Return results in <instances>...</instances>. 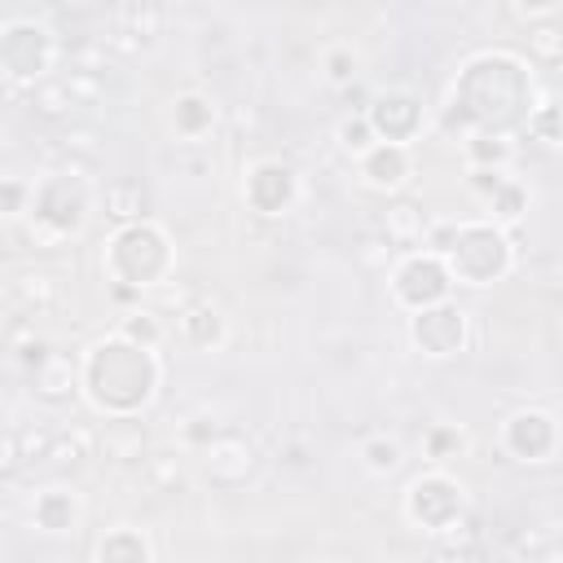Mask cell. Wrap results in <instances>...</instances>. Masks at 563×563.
<instances>
[{
	"mask_svg": "<svg viewBox=\"0 0 563 563\" xmlns=\"http://www.w3.org/2000/svg\"><path fill=\"white\" fill-rule=\"evenodd\" d=\"M31 211V180L0 176V220H26Z\"/></svg>",
	"mask_w": 563,
	"mask_h": 563,
	"instance_id": "obj_35",
	"label": "cell"
},
{
	"mask_svg": "<svg viewBox=\"0 0 563 563\" xmlns=\"http://www.w3.org/2000/svg\"><path fill=\"white\" fill-rule=\"evenodd\" d=\"M374 141H387V145H409L422 136L427 128V106L418 92H405V88H387L378 97H369V106L361 110Z\"/></svg>",
	"mask_w": 563,
	"mask_h": 563,
	"instance_id": "obj_11",
	"label": "cell"
},
{
	"mask_svg": "<svg viewBox=\"0 0 563 563\" xmlns=\"http://www.w3.org/2000/svg\"><path fill=\"white\" fill-rule=\"evenodd\" d=\"M427 211L418 207V202H409V198H396V202H387V211H383V220H378V233H383V242L391 246V251H418L422 246V238H427Z\"/></svg>",
	"mask_w": 563,
	"mask_h": 563,
	"instance_id": "obj_19",
	"label": "cell"
},
{
	"mask_svg": "<svg viewBox=\"0 0 563 563\" xmlns=\"http://www.w3.org/2000/svg\"><path fill=\"white\" fill-rule=\"evenodd\" d=\"M92 563H154V541L136 523H110L92 545Z\"/></svg>",
	"mask_w": 563,
	"mask_h": 563,
	"instance_id": "obj_18",
	"label": "cell"
},
{
	"mask_svg": "<svg viewBox=\"0 0 563 563\" xmlns=\"http://www.w3.org/2000/svg\"><path fill=\"white\" fill-rule=\"evenodd\" d=\"M163 387V361L119 334H101L79 356V396L101 418H136Z\"/></svg>",
	"mask_w": 563,
	"mask_h": 563,
	"instance_id": "obj_1",
	"label": "cell"
},
{
	"mask_svg": "<svg viewBox=\"0 0 563 563\" xmlns=\"http://www.w3.org/2000/svg\"><path fill=\"white\" fill-rule=\"evenodd\" d=\"M220 431H224V427H216L211 418H189V422H185V444L202 453V449H207V444H211Z\"/></svg>",
	"mask_w": 563,
	"mask_h": 563,
	"instance_id": "obj_44",
	"label": "cell"
},
{
	"mask_svg": "<svg viewBox=\"0 0 563 563\" xmlns=\"http://www.w3.org/2000/svg\"><path fill=\"white\" fill-rule=\"evenodd\" d=\"M145 202H150V198H145L141 180H128V176H119V180H110V185L101 189V207H106V216L114 220V229L145 220Z\"/></svg>",
	"mask_w": 563,
	"mask_h": 563,
	"instance_id": "obj_23",
	"label": "cell"
},
{
	"mask_svg": "<svg viewBox=\"0 0 563 563\" xmlns=\"http://www.w3.org/2000/svg\"><path fill=\"white\" fill-rule=\"evenodd\" d=\"M545 545H559L554 523H541V532H519V537H515V550H519V554H528V563H532Z\"/></svg>",
	"mask_w": 563,
	"mask_h": 563,
	"instance_id": "obj_41",
	"label": "cell"
},
{
	"mask_svg": "<svg viewBox=\"0 0 563 563\" xmlns=\"http://www.w3.org/2000/svg\"><path fill=\"white\" fill-rule=\"evenodd\" d=\"M13 347H18V361H22L26 369H35V365H44V361L53 356L48 339H40V334L31 330V321H22V325H18V334H13Z\"/></svg>",
	"mask_w": 563,
	"mask_h": 563,
	"instance_id": "obj_38",
	"label": "cell"
},
{
	"mask_svg": "<svg viewBox=\"0 0 563 563\" xmlns=\"http://www.w3.org/2000/svg\"><path fill=\"white\" fill-rule=\"evenodd\" d=\"M466 449H471V435H466V427H457V422H431V427L422 431V453H427L431 466H444V462L462 457Z\"/></svg>",
	"mask_w": 563,
	"mask_h": 563,
	"instance_id": "obj_29",
	"label": "cell"
},
{
	"mask_svg": "<svg viewBox=\"0 0 563 563\" xmlns=\"http://www.w3.org/2000/svg\"><path fill=\"white\" fill-rule=\"evenodd\" d=\"M387 290H391V303L413 317L422 308H435L444 299H453V277L444 268V260L435 251H405L391 260V273H387Z\"/></svg>",
	"mask_w": 563,
	"mask_h": 563,
	"instance_id": "obj_7",
	"label": "cell"
},
{
	"mask_svg": "<svg viewBox=\"0 0 563 563\" xmlns=\"http://www.w3.org/2000/svg\"><path fill=\"white\" fill-rule=\"evenodd\" d=\"M413 172H418V163H413V150H409V145H387V141H378V145H369V150L356 158V176H361V185L374 189V194H405L409 180H413Z\"/></svg>",
	"mask_w": 563,
	"mask_h": 563,
	"instance_id": "obj_12",
	"label": "cell"
},
{
	"mask_svg": "<svg viewBox=\"0 0 563 563\" xmlns=\"http://www.w3.org/2000/svg\"><path fill=\"white\" fill-rule=\"evenodd\" d=\"M167 123H172V136L185 141V145H202L216 123H220V106L211 92L202 88H180L172 101H167Z\"/></svg>",
	"mask_w": 563,
	"mask_h": 563,
	"instance_id": "obj_15",
	"label": "cell"
},
{
	"mask_svg": "<svg viewBox=\"0 0 563 563\" xmlns=\"http://www.w3.org/2000/svg\"><path fill=\"white\" fill-rule=\"evenodd\" d=\"M462 154H466V167L510 172V163H515V136H497V132L466 136V141H462Z\"/></svg>",
	"mask_w": 563,
	"mask_h": 563,
	"instance_id": "obj_27",
	"label": "cell"
},
{
	"mask_svg": "<svg viewBox=\"0 0 563 563\" xmlns=\"http://www.w3.org/2000/svg\"><path fill=\"white\" fill-rule=\"evenodd\" d=\"M519 132H523L528 141L545 145V150H559V106H554L550 97H541V101L528 110V119H523Z\"/></svg>",
	"mask_w": 563,
	"mask_h": 563,
	"instance_id": "obj_31",
	"label": "cell"
},
{
	"mask_svg": "<svg viewBox=\"0 0 563 563\" xmlns=\"http://www.w3.org/2000/svg\"><path fill=\"white\" fill-rule=\"evenodd\" d=\"M97 453V427H84V422H70V427H57L48 435V457L53 466H79Z\"/></svg>",
	"mask_w": 563,
	"mask_h": 563,
	"instance_id": "obj_22",
	"label": "cell"
},
{
	"mask_svg": "<svg viewBox=\"0 0 563 563\" xmlns=\"http://www.w3.org/2000/svg\"><path fill=\"white\" fill-rule=\"evenodd\" d=\"M163 22H167V9H163V4L128 0V4H119V9L110 13V35H106V44L119 48V53H141V48H150V44L158 40Z\"/></svg>",
	"mask_w": 563,
	"mask_h": 563,
	"instance_id": "obj_13",
	"label": "cell"
},
{
	"mask_svg": "<svg viewBox=\"0 0 563 563\" xmlns=\"http://www.w3.org/2000/svg\"><path fill=\"white\" fill-rule=\"evenodd\" d=\"M176 334L194 352H216L229 339V317H224V308L216 299H194V303H185L176 312Z\"/></svg>",
	"mask_w": 563,
	"mask_h": 563,
	"instance_id": "obj_16",
	"label": "cell"
},
{
	"mask_svg": "<svg viewBox=\"0 0 563 563\" xmlns=\"http://www.w3.org/2000/svg\"><path fill=\"white\" fill-rule=\"evenodd\" d=\"M0 563H4V550H0Z\"/></svg>",
	"mask_w": 563,
	"mask_h": 563,
	"instance_id": "obj_47",
	"label": "cell"
},
{
	"mask_svg": "<svg viewBox=\"0 0 563 563\" xmlns=\"http://www.w3.org/2000/svg\"><path fill=\"white\" fill-rule=\"evenodd\" d=\"M145 449H150V435L136 418H106V427H97V453L106 462L132 466L145 457Z\"/></svg>",
	"mask_w": 563,
	"mask_h": 563,
	"instance_id": "obj_20",
	"label": "cell"
},
{
	"mask_svg": "<svg viewBox=\"0 0 563 563\" xmlns=\"http://www.w3.org/2000/svg\"><path fill=\"white\" fill-rule=\"evenodd\" d=\"M334 145L347 154V158H361L369 145H378L374 141V132H369V123H365V114L361 110H352V114H343L339 123H334Z\"/></svg>",
	"mask_w": 563,
	"mask_h": 563,
	"instance_id": "obj_33",
	"label": "cell"
},
{
	"mask_svg": "<svg viewBox=\"0 0 563 563\" xmlns=\"http://www.w3.org/2000/svg\"><path fill=\"white\" fill-rule=\"evenodd\" d=\"M79 519H84V497H79L75 488H66V484H48V488H40L35 501H31V523H35L40 532H48V537L75 532Z\"/></svg>",
	"mask_w": 563,
	"mask_h": 563,
	"instance_id": "obj_17",
	"label": "cell"
},
{
	"mask_svg": "<svg viewBox=\"0 0 563 563\" xmlns=\"http://www.w3.org/2000/svg\"><path fill=\"white\" fill-rule=\"evenodd\" d=\"M475 541H479V523H475L471 510H466L457 523H449V528L440 532V550H444V554H471Z\"/></svg>",
	"mask_w": 563,
	"mask_h": 563,
	"instance_id": "obj_36",
	"label": "cell"
},
{
	"mask_svg": "<svg viewBox=\"0 0 563 563\" xmlns=\"http://www.w3.org/2000/svg\"><path fill=\"white\" fill-rule=\"evenodd\" d=\"M400 510L413 528L440 537L449 523H457L466 515V484L457 475H449L444 466H427L422 475L409 479V488L400 497Z\"/></svg>",
	"mask_w": 563,
	"mask_h": 563,
	"instance_id": "obj_6",
	"label": "cell"
},
{
	"mask_svg": "<svg viewBox=\"0 0 563 563\" xmlns=\"http://www.w3.org/2000/svg\"><path fill=\"white\" fill-rule=\"evenodd\" d=\"M62 150H66L70 158H84V167H92V163L101 158L97 132H88V128H70V132H66V141H62Z\"/></svg>",
	"mask_w": 563,
	"mask_h": 563,
	"instance_id": "obj_39",
	"label": "cell"
},
{
	"mask_svg": "<svg viewBox=\"0 0 563 563\" xmlns=\"http://www.w3.org/2000/svg\"><path fill=\"white\" fill-rule=\"evenodd\" d=\"M31 383H35V396L44 405H62L79 391V356H66V352H53L44 365L31 369Z\"/></svg>",
	"mask_w": 563,
	"mask_h": 563,
	"instance_id": "obj_21",
	"label": "cell"
},
{
	"mask_svg": "<svg viewBox=\"0 0 563 563\" xmlns=\"http://www.w3.org/2000/svg\"><path fill=\"white\" fill-rule=\"evenodd\" d=\"M484 207H488V216H484V220H493L497 229L515 233V229H519V220H523V211H528V185H523L519 176H506V180L493 189V198H488Z\"/></svg>",
	"mask_w": 563,
	"mask_h": 563,
	"instance_id": "obj_26",
	"label": "cell"
},
{
	"mask_svg": "<svg viewBox=\"0 0 563 563\" xmlns=\"http://www.w3.org/2000/svg\"><path fill=\"white\" fill-rule=\"evenodd\" d=\"M506 13H510V18H519V22H528V26H537V22H559V13H563V0H541V4H510Z\"/></svg>",
	"mask_w": 563,
	"mask_h": 563,
	"instance_id": "obj_40",
	"label": "cell"
},
{
	"mask_svg": "<svg viewBox=\"0 0 563 563\" xmlns=\"http://www.w3.org/2000/svg\"><path fill=\"white\" fill-rule=\"evenodd\" d=\"M532 563H563V550H559V545H545V550H541Z\"/></svg>",
	"mask_w": 563,
	"mask_h": 563,
	"instance_id": "obj_46",
	"label": "cell"
},
{
	"mask_svg": "<svg viewBox=\"0 0 563 563\" xmlns=\"http://www.w3.org/2000/svg\"><path fill=\"white\" fill-rule=\"evenodd\" d=\"M57 62V35L40 18H13L0 26V75L18 88H35L53 75Z\"/></svg>",
	"mask_w": 563,
	"mask_h": 563,
	"instance_id": "obj_5",
	"label": "cell"
},
{
	"mask_svg": "<svg viewBox=\"0 0 563 563\" xmlns=\"http://www.w3.org/2000/svg\"><path fill=\"white\" fill-rule=\"evenodd\" d=\"M440 260H444L453 286L484 290V286H493V282H501V277L515 273L519 242H515V233L497 229L484 216H475V220H449V238L440 246Z\"/></svg>",
	"mask_w": 563,
	"mask_h": 563,
	"instance_id": "obj_4",
	"label": "cell"
},
{
	"mask_svg": "<svg viewBox=\"0 0 563 563\" xmlns=\"http://www.w3.org/2000/svg\"><path fill=\"white\" fill-rule=\"evenodd\" d=\"M9 299L18 303V312L31 321V317H44L53 303H57V286L48 273H18L9 282Z\"/></svg>",
	"mask_w": 563,
	"mask_h": 563,
	"instance_id": "obj_24",
	"label": "cell"
},
{
	"mask_svg": "<svg viewBox=\"0 0 563 563\" xmlns=\"http://www.w3.org/2000/svg\"><path fill=\"white\" fill-rule=\"evenodd\" d=\"M13 466H18V435L9 427H0V479L13 475Z\"/></svg>",
	"mask_w": 563,
	"mask_h": 563,
	"instance_id": "obj_45",
	"label": "cell"
},
{
	"mask_svg": "<svg viewBox=\"0 0 563 563\" xmlns=\"http://www.w3.org/2000/svg\"><path fill=\"white\" fill-rule=\"evenodd\" d=\"M150 479H154V488L158 493H176V488H185V462L176 457V453H163V457H150Z\"/></svg>",
	"mask_w": 563,
	"mask_h": 563,
	"instance_id": "obj_37",
	"label": "cell"
},
{
	"mask_svg": "<svg viewBox=\"0 0 563 563\" xmlns=\"http://www.w3.org/2000/svg\"><path fill=\"white\" fill-rule=\"evenodd\" d=\"M361 462H365L369 475H391V471H400L405 449H400V440H391V435H369V440L361 444Z\"/></svg>",
	"mask_w": 563,
	"mask_h": 563,
	"instance_id": "obj_32",
	"label": "cell"
},
{
	"mask_svg": "<svg viewBox=\"0 0 563 563\" xmlns=\"http://www.w3.org/2000/svg\"><path fill=\"white\" fill-rule=\"evenodd\" d=\"M242 202L264 220L290 216L299 202V172L282 158H255L242 172Z\"/></svg>",
	"mask_w": 563,
	"mask_h": 563,
	"instance_id": "obj_10",
	"label": "cell"
},
{
	"mask_svg": "<svg viewBox=\"0 0 563 563\" xmlns=\"http://www.w3.org/2000/svg\"><path fill=\"white\" fill-rule=\"evenodd\" d=\"M26 101H31V110L44 114V119H70V114L79 110L75 97H70V88H66V75H62V70H53V75L40 79L35 88H26Z\"/></svg>",
	"mask_w": 563,
	"mask_h": 563,
	"instance_id": "obj_28",
	"label": "cell"
},
{
	"mask_svg": "<svg viewBox=\"0 0 563 563\" xmlns=\"http://www.w3.org/2000/svg\"><path fill=\"white\" fill-rule=\"evenodd\" d=\"M497 449L519 466L554 462V453H559V418H554V409L523 405V409L506 413L501 427H497Z\"/></svg>",
	"mask_w": 563,
	"mask_h": 563,
	"instance_id": "obj_8",
	"label": "cell"
},
{
	"mask_svg": "<svg viewBox=\"0 0 563 563\" xmlns=\"http://www.w3.org/2000/svg\"><path fill=\"white\" fill-rule=\"evenodd\" d=\"M101 273L119 299H141L145 290L167 286L176 277L172 233L150 216L136 224H119L101 246Z\"/></svg>",
	"mask_w": 563,
	"mask_h": 563,
	"instance_id": "obj_2",
	"label": "cell"
},
{
	"mask_svg": "<svg viewBox=\"0 0 563 563\" xmlns=\"http://www.w3.org/2000/svg\"><path fill=\"white\" fill-rule=\"evenodd\" d=\"M405 334H409L413 352H422L431 361H449V356H462L471 347V312L457 308L453 299H444L435 308L405 317Z\"/></svg>",
	"mask_w": 563,
	"mask_h": 563,
	"instance_id": "obj_9",
	"label": "cell"
},
{
	"mask_svg": "<svg viewBox=\"0 0 563 563\" xmlns=\"http://www.w3.org/2000/svg\"><path fill=\"white\" fill-rule=\"evenodd\" d=\"M510 172H484V167H466V189L479 198V202H488L493 198V189L506 180Z\"/></svg>",
	"mask_w": 563,
	"mask_h": 563,
	"instance_id": "obj_42",
	"label": "cell"
},
{
	"mask_svg": "<svg viewBox=\"0 0 563 563\" xmlns=\"http://www.w3.org/2000/svg\"><path fill=\"white\" fill-rule=\"evenodd\" d=\"M114 334H119V339H128V343H136V347L158 352V347H163V339H167V325H163V312H158V308L136 303V308H128V312L119 317Z\"/></svg>",
	"mask_w": 563,
	"mask_h": 563,
	"instance_id": "obj_25",
	"label": "cell"
},
{
	"mask_svg": "<svg viewBox=\"0 0 563 563\" xmlns=\"http://www.w3.org/2000/svg\"><path fill=\"white\" fill-rule=\"evenodd\" d=\"M198 457H202V475L211 484H220V488H238L255 471V462H260L255 444L246 435H238V431H220Z\"/></svg>",
	"mask_w": 563,
	"mask_h": 563,
	"instance_id": "obj_14",
	"label": "cell"
},
{
	"mask_svg": "<svg viewBox=\"0 0 563 563\" xmlns=\"http://www.w3.org/2000/svg\"><path fill=\"white\" fill-rule=\"evenodd\" d=\"M321 75H325L330 88H352L356 75H361L356 48H352V44H330V48L321 53Z\"/></svg>",
	"mask_w": 563,
	"mask_h": 563,
	"instance_id": "obj_30",
	"label": "cell"
},
{
	"mask_svg": "<svg viewBox=\"0 0 563 563\" xmlns=\"http://www.w3.org/2000/svg\"><path fill=\"white\" fill-rule=\"evenodd\" d=\"M48 435L53 431H22L18 435V462H44L48 457Z\"/></svg>",
	"mask_w": 563,
	"mask_h": 563,
	"instance_id": "obj_43",
	"label": "cell"
},
{
	"mask_svg": "<svg viewBox=\"0 0 563 563\" xmlns=\"http://www.w3.org/2000/svg\"><path fill=\"white\" fill-rule=\"evenodd\" d=\"M528 53H532L541 66H559V57H563V26H559V22H537V26H528Z\"/></svg>",
	"mask_w": 563,
	"mask_h": 563,
	"instance_id": "obj_34",
	"label": "cell"
},
{
	"mask_svg": "<svg viewBox=\"0 0 563 563\" xmlns=\"http://www.w3.org/2000/svg\"><path fill=\"white\" fill-rule=\"evenodd\" d=\"M88 211H92V185L70 163L31 185V211L22 220V233L35 251H57L88 224Z\"/></svg>",
	"mask_w": 563,
	"mask_h": 563,
	"instance_id": "obj_3",
	"label": "cell"
}]
</instances>
